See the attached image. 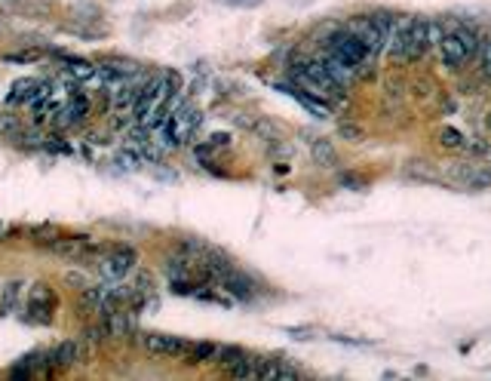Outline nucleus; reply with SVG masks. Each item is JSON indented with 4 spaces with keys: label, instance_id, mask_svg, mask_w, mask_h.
<instances>
[{
    "label": "nucleus",
    "instance_id": "obj_1",
    "mask_svg": "<svg viewBox=\"0 0 491 381\" xmlns=\"http://www.w3.org/2000/svg\"><path fill=\"white\" fill-rule=\"evenodd\" d=\"M325 49L335 53L338 59H344L350 68H356V74H363V68L368 65V59H372V53L360 44V37H356L353 31H347V28L332 31V34L325 37Z\"/></svg>",
    "mask_w": 491,
    "mask_h": 381
},
{
    "label": "nucleus",
    "instance_id": "obj_2",
    "mask_svg": "<svg viewBox=\"0 0 491 381\" xmlns=\"http://www.w3.org/2000/svg\"><path fill=\"white\" fill-rule=\"evenodd\" d=\"M136 264H138V252L129 243H111L108 252L98 259V271L105 274V280H120L129 271H136Z\"/></svg>",
    "mask_w": 491,
    "mask_h": 381
},
{
    "label": "nucleus",
    "instance_id": "obj_3",
    "mask_svg": "<svg viewBox=\"0 0 491 381\" xmlns=\"http://www.w3.org/2000/svg\"><path fill=\"white\" fill-rule=\"evenodd\" d=\"M141 347L153 357H163V360H184L188 354L191 342L181 335H166V332H141Z\"/></svg>",
    "mask_w": 491,
    "mask_h": 381
},
{
    "label": "nucleus",
    "instance_id": "obj_4",
    "mask_svg": "<svg viewBox=\"0 0 491 381\" xmlns=\"http://www.w3.org/2000/svg\"><path fill=\"white\" fill-rule=\"evenodd\" d=\"M215 286H218V290H224V292H228L231 298H237V302H252V298L258 295V283H255L252 277L246 274L243 267H237V264H233L231 271L224 274V277H221V280L215 283Z\"/></svg>",
    "mask_w": 491,
    "mask_h": 381
},
{
    "label": "nucleus",
    "instance_id": "obj_5",
    "mask_svg": "<svg viewBox=\"0 0 491 381\" xmlns=\"http://www.w3.org/2000/svg\"><path fill=\"white\" fill-rule=\"evenodd\" d=\"M59 307V298H56V292L49 290V286H34V292H31V305H28V320L31 323H44V326H49L53 323V311Z\"/></svg>",
    "mask_w": 491,
    "mask_h": 381
},
{
    "label": "nucleus",
    "instance_id": "obj_6",
    "mask_svg": "<svg viewBox=\"0 0 491 381\" xmlns=\"http://www.w3.org/2000/svg\"><path fill=\"white\" fill-rule=\"evenodd\" d=\"M200 120H203V114H200V111L193 108L191 102H184V99H181V105H178V108L169 114V123H172V132H176L178 145H188V139L193 136V132H197Z\"/></svg>",
    "mask_w": 491,
    "mask_h": 381
},
{
    "label": "nucleus",
    "instance_id": "obj_7",
    "mask_svg": "<svg viewBox=\"0 0 491 381\" xmlns=\"http://www.w3.org/2000/svg\"><path fill=\"white\" fill-rule=\"evenodd\" d=\"M347 31H353V34L360 37V44H363V46H365L372 56H378V53H381V49L387 46V37L381 34V31H378V25H375L368 16H363V19H353V22L347 25Z\"/></svg>",
    "mask_w": 491,
    "mask_h": 381
},
{
    "label": "nucleus",
    "instance_id": "obj_8",
    "mask_svg": "<svg viewBox=\"0 0 491 381\" xmlns=\"http://www.w3.org/2000/svg\"><path fill=\"white\" fill-rule=\"evenodd\" d=\"M80 360H83V347H80V342H59L56 347H49L46 351L49 369H71V366H77Z\"/></svg>",
    "mask_w": 491,
    "mask_h": 381
},
{
    "label": "nucleus",
    "instance_id": "obj_9",
    "mask_svg": "<svg viewBox=\"0 0 491 381\" xmlns=\"http://www.w3.org/2000/svg\"><path fill=\"white\" fill-rule=\"evenodd\" d=\"M439 56H442V65L445 68H452V71H457V68H464L467 65V53H464V44H460V37L455 34V31H445V37L439 40Z\"/></svg>",
    "mask_w": 491,
    "mask_h": 381
},
{
    "label": "nucleus",
    "instance_id": "obj_10",
    "mask_svg": "<svg viewBox=\"0 0 491 381\" xmlns=\"http://www.w3.org/2000/svg\"><path fill=\"white\" fill-rule=\"evenodd\" d=\"M320 61H323V68L332 74V80H335V84H338V86H344V89L350 86L356 77H360V74H356V68H350L344 59H338L335 53H329V49H323Z\"/></svg>",
    "mask_w": 491,
    "mask_h": 381
},
{
    "label": "nucleus",
    "instance_id": "obj_11",
    "mask_svg": "<svg viewBox=\"0 0 491 381\" xmlns=\"http://www.w3.org/2000/svg\"><path fill=\"white\" fill-rule=\"evenodd\" d=\"M427 49H430V44H427V19H415V22H412V31H408V44H405L403 61L421 59Z\"/></svg>",
    "mask_w": 491,
    "mask_h": 381
},
{
    "label": "nucleus",
    "instance_id": "obj_12",
    "mask_svg": "<svg viewBox=\"0 0 491 381\" xmlns=\"http://www.w3.org/2000/svg\"><path fill=\"white\" fill-rule=\"evenodd\" d=\"M44 86L40 80H34V77H25V80H16L13 86H9V92H6V105L13 108V105H25V102H31L37 96V89Z\"/></svg>",
    "mask_w": 491,
    "mask_h": 381
},
{
    "label": "nucleus",
    "instance_id": "obj_13",
    "mask_svg": "<svg viewBox=\"0 0 491 381\" xmlns=\"http://www.w3.org/2000/svg\"><path fill=\"white\" fill-rule=\"evenodd\" d=\"M77 314L83 317V320H89V317H96L101 314V292H98V286H83V290L77 292Z\"/></svg>",
    "mask_w": 491,
    "mask_h": 381
},
{
    "label": "nucleus",
    "instance_id": "obj_14",
    "mask_svg": "<svg viewBox=\"0 0 491 381\" xmlns=\"http://www.w3.org/2000/svg\"><path fill=\"white\" fill-rule=\"evenodd\" d=\"M151 142H153V145H157L163 154H169V151L181 148V145H178V139H176V132H172L169 117H166V120H160V123H153V127H151Z\"/></svg>",
    "mask_w": 491,
    "mask_h": 381
},
{
    "label": "nucleus",
    "instance_id": "obj_15",
    "mask_svg": "<svg viewBox=\"0 0 491 381\" xmlns=\"http://www.w3.org/2000/svg\"><path fill=\"white\" fill-rule=\"evenodd\" d=\"M310 157L316 167H323V169H332L335 163H338V151L329 139H313V145H310Z\"/></svg>",
    "mask_w": 491,
    "mask_h": 381
},
{
    "label": "nucleus",
    "instance_id": "obj_16",
    "mask_svg": "<svg viewBox=\"0 0 491 381\" xmlns=\"http://www.w3.org/2000/svg\"><path fill=\"white\" fill-rule=\"evenodd\" d=\"M215 351H218V345H215V342H191L188 354H184V363H188V366H203V363H212Z\"/></svg>",
    "mask_w": 491,
    "mask_h": 381
},
{
    "label": "nucleus",
    "instance_id": "obj_17",
    "mask_svg": "<svg viewBox=\"0 0 491 381\" xmlns=\"http://www.w3.org/2000/svg\"><path fill=\"white\" fill-rule=\"evenodd\" d=\"M105 342H108L105 320H98V323H86L83 329H80V345L89 347V351H96V347H101Z\"/></svg>",
    "mask_w": 491,
    "mask_h": 381
},
{
    "label": "nucleus",
    "instance_id": "obj_18",
    "mask_svg": "<svg viewBox=\"0 0 491 381\" xmlns=\"http://www.w3.org/2000/svg\"><path fill=\"white\" fill-rule=\"evenodd\" d=\"M243 357H246L243 347H237V345H218V351H215V357H212V366H218L221 372H228V369L237 363V360H243Z\"/></svg>",
    "mask_w": 491,
    "mask_h": 381
},
{
    "label": "nucleus",
    "instance_id": "obj_19",
    "mask_svg": "<svg viewBox=\"0 0 491 381\" xmlns=\"http://www.w3.org/2000/svg\"><path fill=\"white\" fill-rule=\"evenodd\" d=\"M19 295H22V280H9L0 292V317H9L19 305Z\"/></svg>",
    "mask_w": 491,
    "mask_h": 381
},
{
    "label": "nucleus",
    "instance_id": "obj_20",
    "mask_svg": "<svg viewBox=\"0 0 491 381\" xmlns=\"http://www.w3.org/2000/svg\"><path fill=\"white\" fill-rule=\"evenodd\" d=\"M59 237H61V231L56 228V224H40V228H31L28 231V240L37 243V246H44V249H46V246H53Z\"/></svg>",
    "mask_w": 491,
    "mask_h": 381
},
{
    "label": "nucleus",
    "instance_id": "obj_21",
    "mask_svg": "<svg viewBox=\"0 0 491 381\" xmlns=\"http://www.w3.org/2000/svg\"><path fill=\"white\" fill-rule=\"evenodd\" d=\"M455 34L460 37V44H464L467 59H476L479 49H482V40H479L476 31H473V28H455Z\"/></svg>",
    "mask_w": 491,
    "mask_h": 381
},
{
    "label": "nucleus",
    "instance_id": "obj_22",
    "mask_svg": "<svg viewBox=\"0 0 491 381\" xmlns=\"http://www.w3.org/2000/svg\"><path fill=\"white\" fill-rule=\"evenodd\" d=\"M252 132H258V136L268 142V145H273V142H283V129L276 127L273 120H255V127H252Z\"/></svg>",
    "mask_w": 491,
    "mask_h": 381
},
{
    "label": "nucleus",
    "instance_id": "obj_23",
    "mask_svg": "<svg viewBox=\"0 0 491 381\" xmlns=\"http://www.w3.org/2000/svg\"><path fill=\"white\" fill-rule=\"evenodd\" d=\"M65 71H68V77H74L77 84H83L92 71H96V65H92V61H86V59H68Z\"/></svg>",
    "mask_w": 491,
    "mask_h": 381
},
{
    "label": "nucleus",
    "instance_id": "obj_24",
    "mask_svg": "<svg viewBox=\"0 0 491 381\" xmlns=\"http://www.w3.org/2000/svg\"><path fill=\"white\" fill-rule=\"evenodd\" d=\"M439 145H442V148H452V151H457V148H464V145H467V139L460 136L457 129H452V127H442V129H439Z\"/></svg>",
    "mask_w": 491,
    "mask_h": 381
},
{
    "label": "nucleus",
    "instance_id": "obj_25",
    "mask_svg": "<svg viewBox=\"0 0 491 381\" xmlns=\"http://www.w3.org/2000/svg\"><path fill=\"white\" fill-rule=\"evenodd\" d=\"M445 37V25L436 22V19H427V44L430 46H439V40Z\"/></svg>",
    "mask_w": 491,
    "mask_h": 381
},
{
    "label": "nucleus",
    "instance_id": "obj_26",
    "mask_svg": "<svg viewBox=\"0 0 491 381\" xmlns=\"http://www.w3.org/2000/svg\"><path fill=\"white\" fill-rule=\"evenodd\" d=\"M16 132H19V117L16 114H4V117H0V136L16 139Z\"/></svg>",
    "mask_w": 491,
    "mask_h": 381
},
{
    "label": "nucleus",
    "instance_id": "obj_27",
    "mask_svg": "<svg viewBox=\"0 0 491 381\" xmlns=\"http://www.w3.org/2000/svg\"><path fill=\"white\" fill-rule=\"evenodd\" d=\"M338 136L347 139V142H360L363 139V129L353 127V123H341V127H338Z\"/></svg>",
    "mask_w": 491,
    "mask_h": 381
},
{
    "label": "nucleus",
    "instance_id": "obj_28",
    "mask_svg": "<svg viewBox=\"0 0 491 381\" xmlns=\"http://www.w3.org/2000/svg\"><path fill=\"white\" fill-rule=\"evenodd\" d=\"M37 59H40L37 49H22V53H9V56H4V61H16V65H22V61H37Z\"/></svg>",
    "mask_w": 491,
    "mask_h": 381
},
{
    "label": "nucleus",
    "instance_id": "obj_29",
    "mask_svg": "<svg viewBox=\"0 0 491 381\" xmlns=\"http://www.w3.org/2000/svg\"><path fill=\"white\" fill-rule=\"evenodd\" d=\"M479 61H482V74L491 77V40L482 44V49H479Z\"/></svg>",
    "mask_w": 491,
    "mask_h": 381
},
{
    "label": "nucleus",
    "instance_id": "obj_30",
    "mask_svg": "<svg viewBox=\"0 0 491 381\" xmlns=\"http://www.w3.org/2000/svg\"><path fill=\"white\" fill-rule=\"evenodd\" d=\"M341 184H344V188H350V191L365 188V182H363L360 176H350V172H344V176H341Z\"/></svg>",
    "mask_w": 491,
    "mask_h": 381
},
{
    "label": "nucleus",
    "instance_id": "obj_31",
    "mask_svg": "<svg viewBox=\"0 0 491 381\" xmlns=\"http://www.w3.org/2000/svg\"><path fill=\"white\" fill-rule=\"evenodd\" d=\"M228 139H231V136H224V132H215V136H209V148H221V145H228Z\"/></svg>",
    "mask_w": 491,
    "mask_h": 381
},
{
    "label": "nucleus",
    "instance_id": "obj_32",
    "mask_svg": "<svg viewBox=\"0 0 491 381\" xmlns=\"http://www.w3.org/2000/svg\"><path fill=\"white\" fill-rule=\"evenodd\" d=\"M224 6H258L261 0H221Z\"/></svg>",
    "mask_w": 491,
    "mask_h": 381
},
{
    "label": "nucleus",
    "instance_id": "obj_33",
    "mask_svg": "<svg viewBox=\"0 0 491 381\" xmlns=\"http://www.w3.org/2000/svg\"><path fill=\"white\" fill-rule=\"evenodd\" d=\"M295 338H310V329H289Z\"/></svg>",
    "mask_w": 491,
    "mask_h": 381
},
{
    "label": "nucleus",
    "instance_id": "obj_34",
    "mask_svg": "<svg viewBox=\"0 0 491 381\" xmlns=\"http://www.w3.org/2000/svg\"><path fill=\"white\" fill-rule=\"evenodd\" d=\"M488 127H491V114H488Z\"/></svg>",
    "mask_w": 491,
    "mask_h": 381
}]
</instances>
